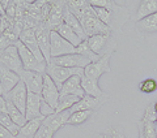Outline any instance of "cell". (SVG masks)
I'll use <instances>...</instances> for the list:
<instances>
[{"instance_id":"cell-9","label":"cell","mask_w":157,"mask_h":138,"mask_svg":"<svg viewBox=\"0 0 157 138\" xmlns=\"http://www.w3.org/2000/svg\"><path fill=\"white\" fill-rule=\"evenodd\" d=\"M18 41L37 57V60L39 63H46L45 57H43L41 50H39V46H38L37 35H36V27L34 29H24L18 37Z\"/></svg>"},{"instance_id":"cell-6","label":"cell","mask_w":157,"mask_h":138,"mask_svg":"<svg viewBox=\"0 0 157 138\" xmlns=\"http://www.w3.org/2000/svg\"><path fill=\"white\" fill-rule=\"evenodd\" d=\"M0 64L16 73L24 71L21 59H20V53L16 46H11V47L4 48V50H0Z\"/></svg>"},{"instance_id":"cell-25","label":"cell","mask_w":157,"mask_h":138,"mask_svg":"<svg viewBox=\"0 0 157 138\" xmlns=\"http://www.w3.org/2000/svg\"><path fill=\"white\" fill-rule=\"evenodd\" d=\"M64 24L70 26L72 30L82 39V41H86V39H88V37L85 35L84 29H82V26H81L80 20H78L73 13H71L70 9H68L67 7H66V11H64Z\"/></svg>"},{"instance_id":"cell-24","label":"cell","mask_w":157,"mask_h":138,"mask_svg":"<svg viewBox=\"0 0 157 138\" xmlns=\"http://www.w3.org/2000/svg\"><path fill=\"white\" fill-rule=\"evenodd\" d=\"M43 120H45V116L32 121H28L22 128H20V132L17 133L16 138H34Z\"/></svg>"},{"instance_id":"cell-36","label":"cell","mask_w":157,"mask_h":138,"mask_svg":"<svg viewBox=\"0 0 157 138\" xmlns=\"http://www.w3.org/2000/svg\"><path fill=\"white\" fill-rule=\"evenodd\" d=\"M0 112H7V100L3 95H0Z\"/></svg>"},{"instance_id":"cell-26","label":"cell","mask_w":157,"mask_h":138,"mask_svg":"<svg viewBox=\"0 0 157 138\" xmlns=\"http://www.w3.org/2000/svg\"><path fill=\"white\" fill-rule=\"evenodd\" d=\"M56 31H58V34H59V35H60L62 38H64L67 42H70L72 46H75V47H77L78 44H81L82 42H84V41H82V39L78 37L75 31L72 30L70 26L66 25L64 22H63L62 25L58 27V30H56Z\"/></svg>"},{"instance_id":"cell-35","label":"cell","mask_w":157,"mask_h":138,"mask_svg":"<svg viewBox=\"0 0 157 138\" xmlns=\"http://www.w3.org/2000/svg\"><path fill=\"white\" fill-rule=\"evenodd\" d=\"M0 138H16L7 128H4L3 125H0Z\"/></svg>"},{"instance_id":"cell-4","label":"cell","mask_w":157,"mask_h":138,"mask_svg":"<svg viewBox=\"0 0 157 138\" xmlns=\"http://www.w3.org/2000/svg\"><path fill=\"white\" fill-rule=\"evenodd\" d=\"M16 47H17L18 53H20V59H21L24 71H32V72H38V73L45 74L47 63H39L37 60V57L34 56L20 41L16 43Z\"/></svg>"},{"instance_id":"cell-10","label":"cell","mask_w":157,"mask_h":138,"mask_svg":"<svg viewBox=\"0 0 157 138\" xmlns=\"http://www.w3.org/2000/svg\"><path fill=\"white\" fill-rule=\"evenodd\" d=\"M50 34L51 30L48 29L45 24H41L36 27V35L38 41V46L41 50L43 57L46 63L48 64L51 61V41H50Z\"/></svg>"},{"instance_id":"cell-14","label":"cell","mask_w":157,"mask_h":138,"mask_svg":"<svg viewBox=\"0 0 157 138\" xmlns=\"http://www.w3.org/2000/svg\"><path fill=\"white\" fill-rule=\"evenodd\" d=\"M111 71L110 68V56H102L98 61L90 63L85 69H84V76L89 80H96L98 81L102 74L109 73Z\"/></svg>"},{"instance_id":"cell-1","label":"cell","mask_w":157,"mask_h":138,"mask_svg":"<svg viewBox=\"0 0 157 138\" xmlns=\"http://www.w3.org/2000/svg\"><path fill=\"white\" fill-rule=\"evenodd\" d=\"M90 5L92 7H102L107 8L111 11V22H110V30L113 34L119 35V33L122 31V26L128 21L130 18V11L126 7L119 5L114 0H90Z\"/></svg>"},{"instance_id":"cell-23","label":"cell","mask_w":157,"mask_h":138,"mask_svg":"<svg viewBox=\"0 0 157 138\" xmlns=\"http://www.w3.org/2000/svg\"><path fill=\"white\" fill-rule=\"evenodd\" d=\"M155 13H157V0H143L139 4V7H137L134 21L139 22L141 20L149 17Z\"/></svg>"},{"instance_id":"cell-30","label":"cell","mask_w":157,"mask_h":138,"mask_svg":"<svg viewBox=\"0 0 157 138\" xmlns=\"http://www.w3.org/2000/svg\"><path fill=\"white\" fill-rule=\"evenodd\" d=\"M0 125H3L4 128H7V129L11 132L14 137H16L17 133L20 132V126L14 124L7 112H0Z\"/></svg>"},{"instance_id":"cell-32","label":"cell","mask_w":157,"mask_h":138,"mask_svg":"<svg viewBox=\"0 0 157 138\" xmlns=\"http://www.w3.org/2000/svg\"><path fill=\"white\" fill-rule=\"evenodd\" d=\"M139 90L144 94H152L157 90V81L155 78H145L144 81L140 82L139 85Z\"/></svg>"},{"instance_id":"cell-27","label":"cell","mask_w":157,"mask_h":138,"mask_svg":"<svg viewBox=\"0 0 157 138\" xmlns=\"http://www.w3.org/2000/svg\"><path fill=\"white\" fill-rule=\"evenodd\" d=\"M7 113L9 115V117L12 119V121L14 122V124L18 125L20 128H22L28 122L26 117H25V113H22L16 106L13 104V103H11L9 100H7Z\"/></svg>"},{"instance_id":"cell-2","label":"cell","mask_w":157,"mask_h":138,"mask_svg":"<svg viewBox=\"0 0 157 138\" xmlns=\"http://www.w3.org/2000/svg\"><path fill=\"white\" fill-rule=\"evenodd\" d=\"M86 43L90 50L100 57L111 56V53L115 51V48L118 46V35L113 33L93 35L86 39Z\"/></svg>"},{"instance_id":"cell-28","label":"cell","mask_w":157,"mask_h":138,"mask_svg":"<svg viewBox=\"0 0 157 138\" xmlns=\"http://www.w3.org/2000/svg\"><path fill=\"white\" fill-rule=\"evenodd\" d=\"M94 113H96L94 111H77L71 115L67 125H81L85 121H88V119H90Z\"/></svg>"},{"instance_id":"cell-38","label":"cell","mask_w":157,"mask_h":138,"mask_svg":"<svg viewBox=\"0 0 157 138\" xmlns=\"http://www.w3.org/2000/svg\"><path fill=\"white\" fill-rule=\"evenodd\" d=\"M153 110H155V112H156V115H157V102L153 104Z\"/></svg>"},{"instance_id":"cell-8","label":"cell","mask_w":157,"mask_h":138,"mask_svg":"<svg viewBox=\"0 0 157 138\" xmlns=\"http://www.w3.org/2000/svg\"><path fill=\"white\" fill-rule=\"evenodd\" d=\"M51 11L50 14L46 20V22H43L45 25L50 29L51 31H56L58 27L64 22V11L67 7V2H51Z\"/></svg>"},{"instance_id":"cell-20","label":"cell","mask_w":157,"mask_h":138,"mask_svg":"<svg viewBox=\"0 0 157 138\" xmlns=\"http://www.w3.org/2000/svg\"><path fill=\"white\" fill-rule=\"evenodd\" d=\"M81 77L82 76H73L68 81H66L60 87V95H75L80 99L84 98L85 93L81 87Z\"/></svg>"},{"instance_id":"cell-22","label":"cell","mask_w":157,"mask_h":138,"mask_svg":"<svg viewBox=\"0 0 157 138\" xmlns=\"http://www.w3.org/2000/svg\"><path fill=\"white\" fill-rule=\"evenodd\" d=\"M81 87L84 90L85 95H89L93 98H97V99H101V98H106L109 96V94H106L100 89V85H98V81L96 80H89L85 76L81 77Z\"/></svg>"},{"instance_id":"cell-33","label":"cell","mask_w":157,"mask_h":138,"mask_svg":"<svg viewBox=\"0 0 157 138\" xmlns=\"http://www.w3.org/2000/svg\"><path fill=\"white\" fill-rule=\"evenodd\" d=\"M54 134H55V132L52 129H50V128L46 126L45 124H41V126H39V129H38L34 138H52Z\"/></svg>"},{"instance_id":"cell-16","label":"cell","mask_w":157,"mask_h":138,"mask_svg":"<svg viewBox=\"0 0 157 138\" xmlns=\"http://www.w3.org/2000/svg\"><path fill=\"white\" fill-rule=\"evenodd\" d=\"M42 104H43V99L41 95L28 91V100H26V110H25V117L28 121L43 117Z\"/></svg>"},{"instance_id":"cell-7","label":"cell","mask_w":157,"mask_h":138,"mask_svg":"<svg viewBox=\"0 0 157 138\" xmlns=\"http://www.w3.org/2000/svg\"><path fill=\"white\" fill-rule=\"evenodd\" d=\"M50 41H51V59L71 55V53H77L76 47L72 46L70 42H67L64 38H62L58 34V31H51Z\"/></svg>"},{"instance_id":"cell-31","label":"cell","mask_w":157,"mask_h":138,"mask_svg":"<svg viewBox=\"0 0 157 138\" xmlns=\"http://www.w3.org/2000/svg\"><path fill=\"white\" fill-rule=\"evenodd\" d=\"M76 51H77V53H80V55H82V56H85V57H88V59H90L92 60V63H94V61H98L100 60V56L98 55H96L94 52H93L90 48H89V46H88V43H86V41H84L81 44H78V46L76 47Z\"/></svg>"},{"instance_id":"cell-18","label":"cell","mask_w":157,"mask_h":138,"mask_svg":"<svg viewBox=\"0 0 157 138\" xmlns=\"http://www.w3.org/2000/svg\"><path fill=\"white\" fill-rule=\"evenodd\" d=\"M20 81H21V78H20L18 73L13 72L0 64V83H2L3 89V96L7 95L11 90H13Z\"/></svg>"},{"instance_id":"cell-3","label":"cell","mask_w":157,"mask_h":138,"mask_svg":"<svg viewBox=\"0 0 157 138\" xmlns=\"http://www.w3.org/2000/svg\"><path fill=\"white\" fill-rule=\"evenodd\" d=\"M46 74L54 81V83L58 86L60 90L63 83L68 81L73 76H84V69L81 68H66V67H59L52 63H48L46 67Z\"/></svg>"},{"instance_id":"cell-29","label":"cell","mask_w":157,"mask_h":138,"mask_svg":"<svg viewBox=\"0 0 157 138\" xmlns=\"http://www.w3.org/2000/svg\"><path fill=\"white\" fill-rule=\"evenodd\" d=\"M78 102H80V98L78 96H75V95H60L55 112H63L66 110H70V108H72Z\"/></svg>"},{"instance_id":"cell-5","label":"cell","mask_w":157,"mask_h":138,"mask_svg":"<svg viewBox=\"0 0 157 138\" xmlns=\"http://www.w3.org/2000/svg\"><path fill=\"white\" fill-rule=\"evenodd\" d=\"M41 96H42L43 102L55 112L58 103H59V98H60V90H59L58 86L54 83V81L46 73H45V76H43V87H42Z\"/></svg>"},{"instance_id":"cell-21","label":"cell","mask_w":157,"mask_h":138,"mask_svg":"<svg viewBox=\"0 0 157 138\" xmlns=\"http://www.w3.org/2000/svg\"><path fill=\"white\" fill-rule=\"evenodd\" d=\"M136 30L143 37H149L153 35V34H157V13L136 22Z\"/></svg>"},{"instance_id":"cell-12","label":"cell","mask_w":157,"mask_h":138,"mask_svg":"<svg viewBox=\"0 0 157 138\" xmlns=\"http://www.w3.org/2000/svg\"><path fill=\"white\" fill-rule=\"evenodd\" d=\"M80 22L88 38L100 34H111L110 27H107L98 17H82L80 18Z\"/></svg>"},{"instance_id":"cell-37","label":"cell","mask_w":157,"mask_h":138,"mask_svg":"<svg viewBox=\"0 0 157 138\" xmlns=\"http://www.w3.org/2000/svg\"><path fill=\"white\" fill-rule=\"evenodd\" d=\"M0 16L3 18H6V8H4V5L2 4V0H0Z\"/></svg>"},{"instance_id":"cell-11","label":"cell","mask_w":157,"mask_h":138,"mask_svg":"<svg viewBox=\"0 0 157 138\" xmlns=\"http://www.w3.org/2000/svg\"><path fill=\"white\" fill-rule=\"evenodd\" d=\"M50 63L55 64V65H59V67L85 69L92 63V60H90V59H88V57H85V56L80 55V53H71V55H66V56L51 59Z\"/></svg>"},{"instance_id":"cell-17","label":"cell","mask_w":157,"mask_h":138,"mask_svg":"<svg viewBox=\"0 0 157 138\" xmlns=\"http://www.w3.org/2000/svg\"><path fill=\"white\" fill-rule=\"evenodd\" d=\"M110 96H106V98H101V99H97V98H93L89 95H85L84 98H81L80 102L76 103L72 108H70V111L72 113H75L77 111H100V108L105 104V103L109 100Z\"/></svg>"},{"instance_id":"cell-13","label":"cell","mask_w":157,"mask_h":138,"mask_svg":"<svg viewBox=\"0 0 157 138\" xmlns=\"http://www.w3.org/2000/svg\"><path fill=\"white\" fill-rule=\"evenodd\" d=\"M18 74L21 81L26 85L29 93H34V94L41 95L42 87H43V76L45 74L38 72H32V71H22Z\"/></svg>"},{"instance_id":"cell-34","label":"cell","mask_w":157,"mask_h":138,"mask_svg":"<svg viewBox=\"0 0 157 138\" xmlns=\"http://www.w3.org/2000/svg\"><path fill=\"white\" fill-rule=\"evenodd\" d=\"M102 134H104L105 138H126L123 136V133L117 129H106Z\"/></svg>"},{"instance_id":"cell-19","label":"cell","mask_w":157,"mask_h":138,"mask_svg":"<svg viewBox=\"0 0 157 138\" xmlns=\"http://www.w3.org/2000/svg\"><path fill=\"white\" fill-rule=\"evenodd\" d=\"M71 115H72V112L70 110H66L63 112H54L52 115H48L45 117V120L42 121V124H45L46 126H48L54 132H58L60 128L67 125L68 119L71 117Z\"/></svg>"},{"instance_id":"cell-39","label":"cell","mask_w":157,"mask_h":138,"mask_svg":"<svg viewBox=\"0 0 157 138\" xmlns=\"http://www.w3.org/2000/svg\"><path fill=\"white\" fill-rule=\"evenodd\" d=\"M0 95H3V89H2V83H0Z\"/></svg>"},{"instance_id":"cell-41","label":"cell","mask_w":157,"mask_h":138,"mask_svg":"<svg viewBox=\"0 0 157 138\" xmlns=\"http://www.w3.org/2000/svg\"><path fill=\"white\" fill-rule=\"evenodd\" d=\"M2 21H3V17H2V16H0V22H2Z\"/></svg>"},{"instance_id":"cell-40","label":"cell","mask_w":157,"mask_h":138,"mask_svg":"<svg viewBox=\"0 0 157 138\" xmlns=\"http://www.w3.org/2000/svg\"><path fill=\"white\" fill-rule=\"evenodd\" d=\"M96 138H105V137H104V134H98Z\"/></svg>"},{"instance_id":"cell-42","label":"cell","mask_w":157,"mask_h":138,"mask_svg":"<svg viewBox=\"0 0 157 138\" xmlns=\"http://www.w3.org/2000/svg\"><path fill=\"white\" fill-rule=\"evenodd\" d=\"M156 128H157V120H156Z\"/></svg>"},{"instance_id":"cell-15","label":"cell","mask_w":157,"mask_h":138,"mask_svg":"<svg viewBox=\"0 0 157 138\" xmlns=\"http://www.w3.org/2000/svg\"><path fill=\"white\" fill-rule=\"evenodd\" d=\"M4 98L11 103H13L22 113H25L26 100H28V89H26V85L22 81H20L17 83V86L14 87L13 90L9 91L7 95H4Z\"/></svg>"}]
</instances>
